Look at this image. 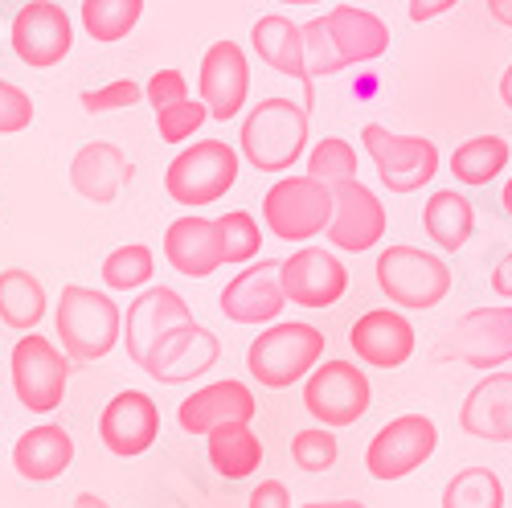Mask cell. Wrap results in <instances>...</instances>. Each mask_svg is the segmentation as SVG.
<instances>
[{"mask_svg":"<svg viewBox=\"0 0 512 508\" xmlns=\"http://www.w3.org/2000/svg\"><path fill=\"white\" fill-rule=\"evenodd\" d=\"M304 41H308L312 78H328V74H340L361 62H377L390 50V29L369 9L336 5L324 17L304 25Z\"/></svg>","mask_w":512,"mask_h":508,"instance_id":"cell-1","label":"cell"},{"mask_svg":"<svg viewBox=\"0 0 512 508\" xmlns=\"http://www.w3.org/2000/svg\"><path fill=\"white\" fill-rule=\"evenodd\" d=\"M54 324L62 336V353L78 365L103 361L123 336V316L111 295L95 291V287H78V283L62 287Z\"/></svg>","mask_w":512,"mask_h":508,"instance_id":"cell-2","label":"cell"},{"mask_svg":"<svg viewBox=\"0 0 512 508\" xmlns=\"http://www.w3.org/2000/svg\"><path fill=\"white\" fill-rule=\"evenodd\" d=\"M308 152V107L291 99L254 103L242 123V156L259 173H287Z\"/></svg>","mask_w":512,"mask_h":508,"instance_id":"cell-3","label":"cell"},{"mask_svg":"<svg viewBox=\"0 0 512 508\" xmlns=\"http://www.w3.org/2000/svg\"><path fill=\"white\" fill-rule=\"evenodd\" d=\"M324 357V332L312 324H271L259 332L246 349V369L250 377L267 390H287L295 381H304Z\"/></svg>","mask_w":512,"mask_h":508,"instance_id":"cell-4","label":"cell"},{"mask_svg":"<svg viewBox=\"0 0 512 508\" xmlns=\"http://www.w3.org/2000/svg\"><path fill=\"white\" fill-rule=\"evenodd\" d=\"M336 214V193L328 181L304 173V177H283L263 197V222L283 242H308L316 234H328Z\"/></svg>","mask_w":512,"mask_h":508,"instance_id":"cell-5","label":"cell"},{"mask_svg":"<svg viewBox=\"0 0 512 508\" xmlns=\"http://www.w3.org/2000/svg\"><path fill=\"white\" fill-rule=\"evenodd\" d=\"M377 287L386 300L410 312H431L451 291V267L439 254H426L418 246H390L377 254Z\"/></svg>","mask_w":512,"mask_h":508,"instance_id":"cell-6","label":"cell"},{"mask_svg":"<svg viewBox=\"0 0 512 508\" xmlns=\"http://www.w3.org/2000/svg\"><path fill=\"white\" fill-rule=\"evenodd\" d=\"M238 181V152L222 140H197L185 148L164 173V189L177 205H209L222 201Z\"/></svg>","mask_w":512,"mask_h":508,"instance_id":"cell-7","label":"cell"},{"mask_svg":"<svg viewBox=\"0 0 512 508\" xmlns=\"http://www.w3.org/2000/svg\"><path fill=\"white\" fill-rule=\"evenodd\" d=\"M361 144L390 193H418L439 173V148L426 136H398L381 123L361 127Z\"/></svg>","mask_w":512,"mask_h":508,"instance_id":"cell-8","label":"cell"},{"mask_svg":"<svg viewBox=\"0 0 512 508\" xmlns=\"http://www.w3.org/2000/svg\"><path fill=\"white\" fill-rule=\"evenodd\" d=\"M439 447V427L435 418L426 414H402L394 422H386L365 447V468L373 480L390 484V480H406L410 472H418L426 459Z\"/></svg>","mask_w":512,"mask_h":508,"instance_id":"cell-9","label":"cell"},{"mask_svg":"<svg viewBox=\"0 0 512 508\" xmlns=\"http://www.w3.org/2000/svg\"><path fill=\"white\" fill-rule=\"evenodd\" d=\"M373 402L369 390V377L361 365L353 361H324L308 373V386H304V406L308 414L320 422V427H353L357 418H365Z\"/></svg>","mask_w":512,"mask_h":508,"instance_id":"cell-10","label":"cell"},{"mask_svg":"<svg viewBox=\"0 0 512 508\" xmlns=\"http://www.w3.org/2000/svg\"><path fill=\"white\" fill-rule=\"evenodd\" d=\"M439 361H459L492 373L496 365L512 361V304H492V308H476L467 312L451 336L435 349Z\"/></svg>","mask_w":512,"mask_h":508,"instance_id":"cell-11","label":"cell"},{"mask_svg":"<svg viewBox=\"0 0 512 508\" xmlns=\"http://www.w3.org/2000/svg\"><path fill=\"white\" fill-rule=\"evenodd\" d=\"M66 381H70V357L58 353L54 341L46 336H21L13 349V390L17 402L33 414H50L66 398Z\"/></svg>","mask_w":512,"mask_h":508,"instance_id":"cell-12","label":"cell"},{"mask_svg":"<svg viewBox=\"0 0 512 508\" xmlns=\"http://www.w3.org/2000/svg\"><path fill=\"white\" fill-rule=\"evenodd\" d=\"M218 353H222L218 336H213L209 328H201L197 320H185V324H173L148 349L140 369L152 381H160V386H181V381H193V377L209 373L213 361H218Z\"/></svg>","mask_w":512,"mask_h":508,"instance_id":"cell-13","label":"cell"},{"mask_svg":"<svg viewBox=\"0 0 512 508\" xmlns=\"http://www.w3.org/2000/svg\"><path fill=\"white\" fill-rule=\"evenodd\" d=\"M70 46H74V25L54 0H33L13 17V54L29 70L58 66L70 54Z\"/></svg>","mask_w":512,"mask_h":508,"instance_id":"cell-14","label":"cell"},{"mask_svg":"<svg viewBox=\"0 0 512 508\" xmlns=\"http://www.w3.org/2000/svg\"><path fill=\"white\" fill-rule=\"evenodd\" d=\"M332 193H336V214L328 226V242L336 250H353V254L373 250L381 242V234H386V205L357 177L336 181Z\"/></svg>","mask_w":512,"mask_h":508,"instance_id":"cell-15","label":"cell"},{"mask_svg":"<svg viewBox=\"0 0 512 508\" xmlns=\"http://www.w3.org/2000/svg\"><path fill=\"white\" fill-rule=\"evenodd\" d=\"M283 291L300 308H332L349 291V271L336 254L320 246H304L291 259H283Z\"/></svg>","mask_w":512,"mask_h":508,"instance_id":"cell-16","label":"cell"},{"mask_svg":"<svg viewBox=\"0 0 512 508\" xmlns=\"http://www.w3.org/2000/svg\"><path fill=\"white\" fill-rule=\"evenodd\" d=\"M250 46L259 54V62H267L275 74H287L304 87V107L316 103V87H312V66H308V41H304V25H295L283 13H267L254 21L250 29Z\"/></svg>","mask_w":512,"mask_h":508,"instance_id":"cell-17","label":"cell"},{"mask_svg":"<svg viewBox=\"0 0 512 508\" xmlns=\"http://www.w3.org/2000/svg\"><path fill=\"white\" fill-rule=\"evenodd\" d=\"M160 435V410L148 394L140 390H123L107 402L103 418H99V439L111 455L119 459H136L144 455Z\"/></svg>","mask_w":512,"mask_h":508,"instance_id":"cell-18","label":"cell"},{"mask_svg":"<svg viewBox=\"0 0 512 508\" xmlns=\"http://www.w3.org/2000/svg\"><path fill=\"white\" fill-rule=\"evenodd\" d=\"M287 304L283 291V263L259 259V267H246L222 291V316L234 324H271Z\"/></svg>","mask_w":512,"mask_h":508,"instance_id":"cell-19","label":"cell"},{"mask_svg":"<svg viewBox=\"0 0 512 508\" xmlns=\"http://www.w3.org/2000/svg\"><path fill=\"white\" fill-rule=\"evenodd\" d=\"M250 91V66L238 41H213L201 58V103L209 119H234Z\"/></svg>","mask_w":512,"mask_h":508,"instance_id":"cell-20","label":"cell"},{"mask_svg":"<svg viewBox=\"0 0 512 508\" xmlns=\"http://www.w3.org/2000/svg\"><path fill=\"white\" fill-rule=\"evenodd\" d=\"M349 345L357 353V361L377 365V369H402L414 357V328L402 312L394 308H373L365 312L353 332H349Z\"/></svg>","mask_w":512,"mask_h":508,"instance_id":"cell-21","label":"cell"},{"mask_svg":"<svg viewBox=\"0 0 512 508\" xmlns=\"http://www.w3.org/2000/svg\"><path fill=\"white\" fill-rule=\"evenodd\" d=\"M463 435L484 443H512V373L492 369L484 381H476L472 394L463 398L459 410Z\"/></svg>","mask_w":512,"mask_h":508,"instance_id":"cell-22","label":"cell"},{"mask_svg":"<svg viewBox=\"0 0 512 508\" xmlns=\"http://www.w3.org/2000/svg\"><path fill=\"white\" fill-rule=\"evenodd\" d=\"M185 320H193V312L173 287H148L140 300H132V308H127V328H123V345H127L132 365H144L148 349L173 324H185Z\"/></svg>","mask_w":512,"mask_h":508,"instance_id":"cell-23","label":"cell"},{"mask_svg":"<svg viewBox=\"0 0 512 508\" xmlns=\"http://www.w3.org/2000/svg\"><path fill=\"white\" fill-rule=\"evenodd\" d=\"M164 259L189 279H205L218 267H226V250L218 222L209 218H177L164 234Z\"/></svg>","mask_w":512,"mask_h":508,"instance_id":"cell-24","label":"cell"},{"mask_svg":"<svg viewBox=\"0 0 512 508\" xmlns=\"http://www.w3.org/2000/svg\"><path fill=\"white\" fill-rule=\"evenodd\" d=\"M132 181V160H127L115 144L95 140L87 148H78L70 160V185L78 197H87L95 205H111L123 185Z\"/></svg>","mask_w":512,"mask_h":508,"instance_id":"cell-25","label":"cell"},{"mask_svg":"<svg viewBox=\"0 0 512 508\" xmlns=\"http://www.w3.org/2000/svg\"><path fill=\"white\" fill-rule=\"evenodd\" d=\"M254 410L259 406H254V394L242 381H213V386H205L181 402L177 422L189 435H209L213 427H222V422H250Z\"/></svg>","mask_w":512,"mask_h":508,"instance_id":"cell-26","label":"cell"},{"mask_svg":"<svg viewBox=\"0 0 512 508\" xmlns=\"http://www.w3.org/2000/svg\"><path fill=\"white\" fill-rule=\"evenodd\" d=\"M74 463V439L54 427V422H46V427H33L17 439L13 447V468L17 476L33 480V484H46V480H58L66 468Z\"/></svg>","mask_w":512,"mask_h":508,"instance_id":"cell-27","label":"cell"},{"mask_svg":"<svg viewBox=\"0 0 512 508\" xmlns=\"http://www.w3.org/2000/svg\"><path fill=\"white\" fill-rule=\"evenodd\" d=\"M209 463L213 472L226 480H246L259 472L263 463V443L250 431V422H222L209 431Z\"/></svg>","mask_w":512,"mask_h":508,"instance_id":"cell-28","label":"cell"},{"mask_svg":"<svg viewBox=\"0 0 512 508\" xmlns=\"http://www.w3.org/2000/svg\"><path fill=\"white\" fill-rule=\"evenodd\" d=\"M422 226H426V234H431V242L439 250L455 254V250L467 246V238L476 234V209L463 193L439 189V193H431V201L422 205Z\"/></svg>","mask_w":512,"mask_h":508,"instance_id":"cell-29","label":"cell"},{"mask_svg":"<svg viewBox=\"0 0 512 508\" xmlns=\"http://www.w3.org/2000/svg\"><path fill=\"white\" fill-rule=\"evenodd\" d=\"M508 160H512L508 140H500V136H472V140H463L451 152V173H455L459 185L480 189V185H488V181H496L504 173Z\"/></svg>","mask_w":512,"mask_h":508,"instance_id":"cell-30","label":"cell"},{"mask_svg":"<svg viewBox=\"0 0 512 508\" xmlns=\"http://www.w3.org/2000/svg\"><path fill=\"white\" fill-rule=\"evenodd\" d=\"M41 316H46V291H41V283L21 267L0 271V320L17 332H33Z\"/></svg>","mask_w":512,"mask_h":508,"instance_id":"cell-31","label":"cell"},{"mask_svg":"<svg viewBox=\"0 0 512 508\" xmlns=\"http://www.w3.org/2000/svg\"><path fill=\"white\" fill-rule=\"evenodd\" d=\"M443 508H504V484L492 468H459L443 488Z\"/></svg>","mask_w":512,"mask_h":508,"instance_id":"cell-32","label":"cell"},{"mask_svg":"<svg viewBox=\"0 0 512 508\" xmlns=\"http://www.w3.org/2000/svg\"><path fill=\"white\" fill-rule=\"evenodd\" d=\"M144 0H82V29L95 41H119L136 29Z\"/></svg>","mask_w":512,"mask_h":508,"instance_id":"cell-33","label":"cell"},{"mask_svg":"<svg viewBox=\"0 0 512 508\" xmlns=\"http://www.w3.org/2000/svg\"><path fill=\"white\" fill-rule=\"evenodd\" d=\"M152 250L144 242H127V246H115L107 259H103V283L111 291H136L152 279Z\"/></svg>","mask_w":512,"mask_h":508,"instance_id":"cell-34","label":"cell"},{"mask_svg":"<svg viewBox=\"0 0 512 508\" xmlns=\"http://www.w3.org/2000/svg\"><path fill=\"white\" fill-rule=\"evenodd\" d=\"M218 234H222V250H226V267L250 263L254 254H259V246H263L259 222H254L246 209H230L226 218H218Z\"/></svg>","mask_w":512,"mask_h":508,"instance_id":"cell-35","label":"cell"},{"mask_svg":"<svg viewBox=\"0 0 512 508\" xmlns=\"http://www.w3.org/2000/svg\"><path fill=\"white\" fill-rule=\"evenodd\" d=\"M308 173L336 185V181H349L357 177V148L340 136H324L312 152H308Z\"/></svg>","mask_w":512,"mask_h":508,"instance_id":"cell-36","label":"cell"},{"mask_svg":"<svg viewBox=\"0 0 512 508\" xmlns=\"http://www.w3.org/2000/svg\"><path fill=\"white\" fill-rule=\"evenodd\" d=\"M336 435H332V427H308V431H300L291 439V459H295V468L300 472H328L332 463H336Z\"/></svg>","mask_w":512,"mask_h":508,"instance_id":"cell-37","label":"cell"},{"mask_svg":"<svg viewBox=\"0 0 512 508\" xmlns=\"http://www.w3.org/2000/svg\"><path fill=\"white\" fill-rule=\"evenodd\" d=\"M209 119V107L201 99H181L173 107H160L156 111V132L168 144H185L189 136H197V127Z\"/></svg>","mask_w":512,"mask_h":508,"instance_id":"cell-38","label":"cell"},{"mask_svg":"<svg viewBox=\"0 0 512 508\" xmlns=\"http://www.w3.org/2000/svg\"><path fill=\"white\" fill-rule=\"evenodd\" d=\"M144 95L140 82L132 78H115L107 82V87H95V91H82V107H87L91 115H103V111H123V107H136Z\"/></svg>","mask_w":512,"mask_h":508,"instance_id":"cell-39","label":"cell"},{"mask_svg":"<svg viewBox=\"0 0 512 508\" xmlns=\"http://www.w3.org/2000/svg\"><path fill=\"white\" fill-rule=\"evenodd\" d=\"M33 123V99L0 78V136H17Z\"/></svg>","mask_w":512,"mask_h":508,"instance_id":"cell-40","label":"cell"},{"mask_svg":"<svg viewBox=\"0 0 512 508\" xmlns=\"http://www.w3.org/2000/svg\"><path fill=\"white\" fill-rule=\"evenodd\" d=\"M144 95H148L152 111H160V107H173V103L189 99V87H185V74H181V70H156V74L148 78V87H144Z\"/></svg>","mask_w":512,"mask_h":508,"instance_id":"cell-41","label":"cell"},{"mask_svg":"<svg viewBox=\"0 0 512 508\" xmlns=\"http://www.w3.org/2000/svg\"><path fill=\"white\" fill-rule=\"evenodd\" d=\"M250 508H291V492L279 480H263L250 492Z\"/></svg>","mask_w":512,"mask_h":508,"instance_id":"cell-42","label":"cell"},{"mask_svg":"<svg viewBox=\"0 0 512 508\" xmlns=\"http://www.w3.org/2000/svg\"><path fill=\"white\" fill-rule=\"evenodd\" d=\"M406 5H410V21L422 25V21H435V17L451 13L459 0H406Z\"/></svg>","mask_w":512,"mask_h":508,"instance_id":"cell-43","label":"cell"},{"mask_svg":"<svg viewBox=\"0 0 512 508\" xmlns=\"http://www.w3.org/2000/svg\"><path fill=\"white\" fill-rule=\"evenodd\" d=\"M492 291L500 295V300H512V250L504 254V259L496 263V271H492Z\"/></svg>","mask_w":512,"mask_h":508,"instance_id":"cell-44","label":"cell"},{"mask_svg":"<svg viewBox=\"0 0 512 508\" xmlns=\"http://www.w3.org/2000/svg\"><path fill=\"white\" fill-rule=\"evenodd\" d=\"M488 13H492L496 25L512 29V0H488Z\"/></svg>","mask_w":512,"mask_h":508,"instance_id":"cell-45","label":"cell"},{"mask_svg":"<svg viewBox=\"0 0 512 508\" xmlns=\"http://www.w3.org/2000/svg\"><path fill=\"white\" fill-rule=\"evenodd\" d=\"M500 103H504V107L512 111V66H508V70L500 74Z\"/></svg>","mask_w":512,"mask_h":508,"instance_id":"cell-46","label":"cell"},{"mask_svg":"<svg viewBox=\"0 0 512 508\" xmlns=\"http://www.w3.org/2000/svg\"><path fill=\"white\" fill-rule=\"evenodd\" d=\"M74 508H111L103 496H95V492H82L78 500H74Z\"/></svg>","mask_w":512,"mask_h":508,"instance_id":"cell-47","label":"cell"},{"mask_svg":"<svg viewBox=\"0 0 512 508\" xmlns=\"http://www.w3.org/2000/svg\"><path fill=\"white\" fill-rule=\"evenodd\" d=\"M304 508H365V504L361 500H324V504L316 500V504H304Z\"/></svg>","mask_w":512,"mask_h":508,"instance_id":"cell-48","label":"cell"},{"mask_svg":"<svg viewBox=\"0 0 512 508\" xmlns=\"http://www.w3.org/2000/svg\"><path fill=\"white\" fill-rule=\"evenodd\" d=\"M500 201H504V214L512 218V177H508V185H504V193H500Z\"/></svg>","mask_w":512,"mask_h":508,"instance_id":"cell-49","label":"cell"},{"mask_svg":"<svg viewBox=\"0 0 512 508\" xmlns=\"http://www.w3.org/2000/svg\"><path fill=\"white\" fill-rule=\"evenodd\" d=\"M279 5H324V0H279Z\"/></svg>","mask_w":512,"mask_h":508,"instance_id":"cell-50","label":"cell"}]
</instances>
